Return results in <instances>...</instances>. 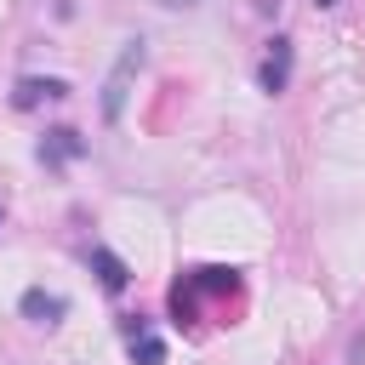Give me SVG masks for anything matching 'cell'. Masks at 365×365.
Masks as SVG:
<instances>
[{"label":"cell","mask_w":365,"mask_h":365,"mask_svg":"<svg viewBox=\"0 0 365 365\" xmlns=\"http://www.w3.org/2000/svg\"><path fill=\"white\" fill-rule=\"evenodd\" d=\"M143 63H148V46H143V34H137V40L120 46V57H114V68H108V80H103V120H108V125H120L125 97H131V80H137Z\"/></svg>","instance_id":"cell-1"},{"label":"cell","mask_w":365,"mask_h":365,"mask_svg":"<svg viewBox=\"0 0 365 365\" xmlns=\"http://www.w3.org/2000/svg\"><path fill=\"white\" fill-rule=\"evenodd\" d=\"M291 63H297V46H291L285 34H274L268 51H262V63H257V86H262L268 97H279V91L291 86Z\"/></svg>","instance_id":"cell-2"},{"label":"cell","mask_w":365,"mask_h":365,"mask_svg":"<svg viewBox=\"0 0 365 365\" xmlns=\"http://www.w3.org/2000/svg\"><path fill=\"white\" fill-rule=\"evenodd\" d=\"M57 97H68V80H57V74H23L11 86V108H40V103H57Z\"/></svg>","instance_id":"cell-3"},{"label":"cell","mask_w":365,"mask_h":365,"mask_svg":"<svg viewBox=\"0 0 365 365\" xmlns=\"http://www.w3.org/2000/svg\"><path fill=\"white\" fill-rule=\"evenodd\" d=\"M34 154H40V165H68V160H80V154H86V137H80L74 125H57V131H46V137H40V148H34Z\"/></svg>","instance_id":"cell-4"},{"label":"cell","mask_w":365,"mask_h":365,"mask_svg":"<svg viewBox=\"0 0 365 365\" xmlns=\"http://www.w3.org/2000/svg\"><path fill=\"white\" fill-rule=\"evenodd\" d=\"M125 354H131L137 365H165V342L148 331V319H143V314H131V319H125Z\"/></svg>","instance_id":"cell-5"},{"label":"cell","mask_w":365,"mask_h":365,"mask_svg":"<svg viewBox=\"0 0 365 365\" xmlns=\"http://www.w3.org/2000/svg\"><path fill=\"white\" fill-rule=\"evenodd\" d=\"M17 308H23V319H34V325H57V319L68 314V302H63L57 291H40V285H29Z\"/></svg>","instance_id":"cell-6"},{"label":"cell","mask_w":365,"mask_h":365,"mask_svg":"<svg viewBox=\"0 0 365 365\" xmlns=\"http://www.w3.org/2000/svg\"><path fill=\"white\" fill-rule=\"evenodd\" d=\"M91 268H97L103 291H125V285H131V268H125V257H114L108 245H91Z\"/></svg>","instance_id":"cell-7"},{"label":"cell","mask_w":365,"mask_h":365,"mask_svg":"<svg viewBox=\"0 0 365 365\" xmlns=\"http://www.w3.org/2000/svg\"><path fill=\"white\" fill-rule=\"evenodd\" d=\"M154 6H165V11H194L200 0H154Z\"/></svg>","instance_id":"cell-8"},{"label":"cell","mask_w":365,"mask_h":365,"mask_svg":"<svg viewBox=\"0 0 365 365\" xmlns=\"http://www.w3.org/2000/svg\"><path fill=\"white\" fill-rule=\"evenodd\" d=\"M314 6H336V0H314Z\"/></svg>","instance_id":"cell-9"}]
</instances>
